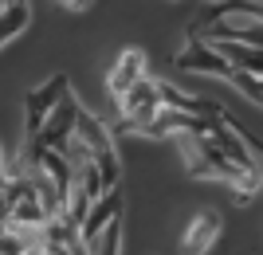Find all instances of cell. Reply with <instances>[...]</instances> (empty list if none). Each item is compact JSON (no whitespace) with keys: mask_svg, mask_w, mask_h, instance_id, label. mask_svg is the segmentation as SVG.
<instances>
[{"mask_svg":"<svg viewBox=\"0 0 263 255\" xmlns=\"http://www.w3.org/2000/svg\"><path fill=\"white\" fill-rule=\"evenodd\" d=\"M228 118H232V114H228ZM232 126L240 130V138H243V142H248V149H252V153H255V161H263V138H255L252 130H243V126L236 122V118H232ZM259 192H263V185H259Z\"/></svg>","mask_w":263,"mask_h":255,"instance_id":"14","label":"cell"},{"mask_svg":"<svg viewBox=\"0 0 263 255\" xmlns=\"http://www.w3.org/2000/svg\"><path fill=\"white\" fill-rule=\"evenodd\" d=\"M142 67H145V59H142V51H138V47L122 51V59L110 67V75H106V90L114 94V99H122V94H126V90H130L138 79H145Z\"/></svg>","mask_w":263,"mask_h":255,"instance_id":"8","label":"cell"},{"mask_svg":"<svg viewBox=\"0 0 263 255\" xmlns=\"http://www.w3.org/2000/svg\"><path fill=\"white\" fill-rule=\"evenodd\" d=\"M90 255H122V216L99 236V244L90 247Z\"/></svg>","mask_w":263,"mask_h":255,"instance_id":"12","label":"cell"},{"mask_svg":"<svg viewBox=\"0 0 263 255\" xmlns=\"http://www.w3.org/2000/svg\"><path fill=\"white\" fill-rule=\"evenodd\" d=\"M79 114H83L79 99H75V94H67V99L59 102V110H55L51 118L44 122L40 138H28V142H32V145H40V149H51V153H67V149H71V142H75Z\"/></svg>","mask_w":263,"mask_h":255,"instance_id":"4","label":"cell"},{"mask_svg":"<svg viewBox=\"0 0 263 255\" xmlns=\"http://www.w3.org/2000/svg\"><path fill=\"white\" fill-rule=\"evenodd\" d=\"M28 20H32L28 4H4V12H0V47L12 44V35H20L28 28Z\"/></svg>","mask_w":263,"mask_h":255,"instance_id":"10","label":"cell"},{"mask_svg":"<svg viewBox=\"0 0 263 255\" xmlns=\"http://www.w3.org/2000/svg\"><path fill=\"white\" fill-rule=\"evenodd\" d=\"M173 63L181 67V71H193V75H216V79H228V83H232V75H236V71L228 67V59L220 55L209 40H197V35H189V44L177 51Z\"/></svg>","mask_w":263,"mask_h":255,"instance_id":"5","label":"cell"},{"mask_svg":"<svg viewBox=\"0 0 263 255\" xmlns=\"http://www.w3.org/2000/svg\"><path fill=\"white\" fill-rule=\"evenodd\" d=\"M216 232H220V212H200V216H193V224H189L185 240H181V251L185 255H204L212 244H216Z\"/></svg>","mask_w":263,"mask_h":255,"instance_id":"7","label":"cell"},{"mask_svg":"<svg viewBox=\"0 0 263 255\" xmlns=\"http://www.w3.org/2000/svg\"><path fill=\"white\" fill-rule=\"evenodd\" d=\"M118 216H122V192H118V189H110L106 197H102L99 204L90 208V216L83 220V228H79V240H83V247L90 251V247L99 244V236L106 232V228L118 220Z\"/></svg>","mask_w":263,"mask_h":255,"instance_id":"6","label":"cell"},{"mask_svg":"<svg viewBox=\"0 0 263 255\" xmlns=\"http://www.w3.org/2000/svg\"><path fill=\"white\" fill-rule=\"evenodd\" d=\"M122 106V130H138L142 133L145 126L154 122L157 114H161V94H157V79H138L126 94L118 99Z\"/></svg>","mask_w":263,"mask_h":255,"instance_id":"3","label":"cell"},{"mask_svg":"<svg viewBox=\"0 0 263 255\" xmlns=\"http://www.w3.org/2000/svg\"><path fill=\"white\" fill-rule=\"evenodd\" d=\"M71 94V83L67 75H51L47 83H40L35 90H28V99H24V126H28V138H40L44 122L59 110V102Z\"/></svg>","mask_w":263,"mask_h":255,"instance_id":"2","label":"cell"},{"mask_svg":"<svg viewBox=\"0 0 263 255\" xmlns=\"http://www.w3.org/2000/svg\"><path fill=\"white\" fill-rule=\"evenodd\" d=\"M232 87L243 90L255 106H263V79H259V75H240V71H236V75H232Z\"/></svg>","mask_w":263,"mask_h":255,"instance_id":"13","label":"cell"},{"mask_svg":"<svg viewBox=\"0 0 263 255\" xmlns=\"http://www.w3.org/2000/svg\"><path fill=\"white\" fill-rule=\"evenodd\" d=\"M75 142L87 145V153L90 157H99V153H110L114 149V138H110V130L95 118V114H79V126H75Z\"/></svg>","mask_w":263,"mask_h":255,"instance_id":"9","label":"cell"},{"mask_svg":"<svg viewBox=\"0 0 263 255\" xmlns=\"http://www.w3.org/2000/svg\"><path fill=\"white\" fill-rule=\"evenodd\" d=\"M4 204H8V224L16 232H32V228H47V216L40 197H35V185L28 173H16V177L4 185Z\"/></svg>","mask_w":263,"mask_h":255,"instance_id":"1","label":"cell"},{"mask_svg":"<svg viewBox=\"0 0 263 255\" xmlns=\"http://www.w3.org/2000/svg\"><path fill=\"white\" fill-rule=\"evenodd\" d=\"M35 244L24 240V232H16L12 224H0V255H28Z\"/></svg>","mask_w":263,"mask_h":255,"instance_id":"11","label":"cell"}]
</instances>
